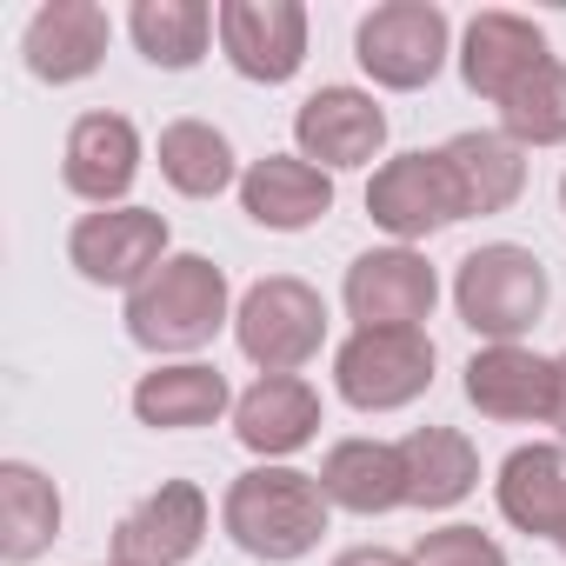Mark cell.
Here are the masks:
<instances>
[{"label": "cell", "mask_w": 566, "mask_h": 566, "mask_svg": "<svg viewBox=\"0 0 566 566\" xmlns=\"http://www.w3.org/2000/svg\"><path fill=\"white\" fill-rule=\"evenodd\" d=\"M334 520V500L321 486V473H301V467H247L240 480H227L220 493V533L247 553V559H266V566H294L321 546Z\"/></svg>", "instance_id": "6da1fadb"}, {"label": "cell", "mask_w": 566, "mask_h": 566, "mask_svg": "<svg viewBox=\"0 0 566 566\" xmlns=\"http://www.w3.org/2000/svg\"><path fill=\"white\" fill-rule=\"evenodd\" d=\"M127 340L154 360H193L233 321V287L207 253H167L120 307Z\"/></svg>", "instance_id": "7a4b0ae2"}, {"label": "cell", "mask_w": 566, "mask_h": 566, "mask_svg": "<svg viewBox=\"0 0 566 566\" xmlns=\"http://www.w3.org/2000/svg\"><path fill=\"white\" fill-rule=\"evenodd\" d=\"M546 301H553V280H546L539 253L520 247V240H486V247H473V253L453 266V314H460L486 347L526 340V334L539 327Z\"/></svg>", "instance_id": "3957f363"}, {"label": "cell", "mask_w": 566, "mask_h": 566, "mask_svg": "<svg viewBox=\"0 0 566 566\" xmlns=\"http://www.w3.org/2000/svg\"><path fill=\"white\" fill-rule=\"evenodd\" d=\"M433 360L427 327H354L334 347V394L354 413H400L433 387Z\"/></svg>", "instance_id": "277c9868"}, {"label": "cell", "mask_w": 566, "mask_h": 566, "mask_svg": "<svg viewBox=\"0 0 566 566\" xmlns=\"http://www.w3.org/2000/svg\"><path fill=\"white\" fill-rule=\"evenodd\" d=\"M233 340L260 374H301L327 347V301L301 273H266L233 307Z\"/></svg>", "instance_id": "5b68a950"}, {"label": "cell", "mask_w": 566, "mask_h": 566, "mask_svg": "<svg viewBox=\"0 0 566 566\" xmlns=\"http://www.w3.org/2000/svg\"><path fill=\"white\" fill-rule=\"evenodd\" d=\"M447 54H453V21H447V8H433V0H380V8L360 14V28H354V61L387 94L433 87Z\"/></svg>", "instance_id": "8992f818"}, {"label": "cell", "mask_w": 566, "mask_h": 566, "mask_svg": "<svg viewBox=\"0 0 566 566\" xmlns=\"http://www.w3.org/2000/svg\"><path fill=\"white\" fill-rule=\"evenodd\" d=\"M367 220H374L394 247L433 240L440 227L467 220V213H460V187H453V174H447V154H440V147H413V154L380 160L374 180H367Z\"/></svg>", "instance_id": "52a82bcc"}, {"label": "cell", "mask_w": 566, "mask_h": 566, "mask_svg": "<svg viewBox=\"0 0 566 566\" xmlns=\"http://www.w3.org/2000/svg\"><path fill=\"white\" fill-rule=\"evenodd\" d=\"M167 260V213L127 200V207H94L67 233V266L87 287H120L134 294L140 280Z\"/></svg>", "instance_id": "ba28073f"}, {"label": "cell", "mask_w": 566, "mask_h": 566, "mask_svg": "<svg viewBox=\"0 0 566 566\" xmlns=\"http://www.w3.org/2000/svg\"><path fill=\"white\" fill-rule=\"evenodd\" d=\"M340 301L354 327H427L440 301V273L420 247H367L340 280Z\"/></svg>", "instance_id": "9c48e42d"}, {"label": "cell", "mask_w": 566, "mask_h": 566, "mask_svg": "<svg viewBox=\"0 0 566 566\" xmlns=\"http://www.w3.org/2000/svg\"><path fill=\"white\" fill-rule=\"evenodd\" d=\"M220 54L253 87H287L307 67L301 0H220Z\"/></svg>", "instance_id": "30bf717a"}, {"label": "cell", "mask_w": 566, "mask_h": 566, "mask_svg": "<svg viewBox=\"0 0 566 566\" xmlns=\"http://www.w3.org/2000/svg\"><path fill=\"white\" fill-rule=\"evenodd\" d=\"M387 147V107L367 87H314L294 107V154L314 160L321 174H347V167H374Z\"/></svg>", "instance_id": "8fae6325"}, {"label": "cell", "mask_w": 566, "mask_h": 566, "mask_svg": "<svg viewBox=\"0 0 566 566\" xmlns=\"http://www.w3.org/2000/svg\"><path fill=\"white\" fill-rule=\"evenodd\" d=\"M213 506L193 480H160L114 526V566H187L207 546Z\"/></svg>", "instance_id": "7c38bea8"}, {"label": "cell", "mask_w": 566, "mask_h": 566, "mask_svg": "<svg viewBox=\"0 0 566 566\" xmlns=\"http://www.w3.org/2000/svg\"><path fill=\"white\" fill-rule=\"evenodd\" d=\"M140 127L114 107H94L67 127V147H61V180L67 193H81L87 207H127L134 180H140Z\"/></svg>", "instance_id": "4fadbf2b"}, {"label": "cell", "mask_w": 566, "mask_h": 566, "mask_svg": "<svg viewBox=\"0 0 566 566\" xmlns=\"http://www.w3.org/2000/svg\"><path fill=\"white\" fill-rule=\"evenodd\" d=\"M233 440L260 467H280V460H294L301 447H314L321 440V394H314V380H301V374H260L233 400Z\"/></svg>", "instance_id": "5bb4252c"}, {"label": "cell", "mask_w": 566, "mask_h": 566, "mask_svg": "<svg viewBox=\"0 0 566 566\" xmlns=\"http://www.w3.org/2000/svg\"><path fill=\"white\" fill-rule=\"evenodd\" d=\"M460 81H467V94H480V101H506L539 61H553L546 54V34L526 21V14H506V8H480L467 28H460Z\"/></svg>", "instance_id": "9a60e30c"}, {"label": "cell", "mask_w": 566, "mask_h": 566, "mask_svg": "<svg viewBox=\"0 0 566 566\" xmlns=\"http://www.w3.org/2000/svg\"><path fill=\"white\" fill-rule=\"evenodd\" d=\"M107 41H114L107 8H94V0H48V8L28 21V34H21V54H28L34 81L74 87V81H87L107 61Z\"/></svg>", "instance_id": "2e32d148"}, {"label": "cell", "mask_w": 566, "mask_h": 566, "mask_svg": "<svg viewBox=\"0 0 566 566\" xmlns=\"http://www.w3.org/2000/svg\"><path fill=\"white\" fill-rule=\"evenodd\" d=\"M240 207L266 233H307L314 220L334 213V174H321L301 154H260L240 174Z\"/></svg>", "instance_id": "e0dca14e"}, {"label": "cell", "mask_w": 566, "mask_h": 566, "mask_svg": "<svg viewBox=\"0 0 566 566\" xmlns=\"http://www.w3.org/2000/svg\"><path fill=\"white\" fill-rule=\"evenodd\" d=\"M467 400L506 427H553V360L533 347H480L467 360Z\"/></svg>", "instance_id": "ac0fdd59"}, {"label": "cell", "mask_w": 566, "mask_h": 566, "mask_svg": "<svg viewBox=\"0 0 566 566\" xmlns=\"http://www.w3.org/2000/svg\"><path fill=\"white\" fill-rule=\"evenodd\" d=\"M500 520L533 533V539H566V440H526L500 460L493 480Z\"/></svg>", "instance_id": "d6986e66"}, {"label": "cell", "mask_w": 566, "mask_h": 566, "mask_svg": "<svg viewBox=\"0 0 566 566\" xmlns=\"http://www.w3.org/2000/svg\"><path fill=\"white\" fill-rule=\"evenodd\" d=\"M227 407H233V387H227V374L207 367V360H160L154 374L134 380V420L154 427V433L213 427Z\"/></svg>", "instance_id": "ffe728a7"}, {"label": "cell", "mask_w": 566, "mask_h": 566, "mask_svg": "<svg viewBox=\"0 0 566 566\" xmlns=\"http://www.w3.org/2000/svg\"><path fill=\"white\" fill-rule=\"evenodd\" d=\"M321 486L340 513L380 520L394 506H407V460L400 440H334L321 460Z\"/></svg>", "instance_id": "44dd1931"}, {"label": "cell", "mask_w": 566, "mask_h": 566, "mask_svg": "<svg viewBox=\"0 0 566 566\" xmlns=\"http://www.w3.org/2000/svg\"><path fill=\"white\" fill-rule=\"evenodd\" d=\"M447 174L460 187V213H506L526 193V147H513L500 127H467L447 147Z\"/></svg>", "instance_id": "7402d4cb"}, {"label": "cell", "mask_w": 566, "mask_h": 566, "mask_svg": "<svg viewBox=\"0 0 566 566\" xmlns=\"http://www.w3.org/2000/svg\"><path fill=\"white\" fill-rule=\"evenodd\" d=\"M61 486L34 467V460H0V559L28 566L61 539Z\"/></svg>", "instance_id": "603a6c76"}, {"label": "cell", "mask_w": 566, "mask_h": 566, "mask_svg": "<svg viewBox=\"0 0 566 566\" xmlns=\"http://www.w3.org/2000/svg\"><path fill=\"white\" fill-rule=\"evenodd\" d=\"M407 460V506L420 513H447L480 486V447L460 427H413L400 440Z\"/></svg>", "instance_id": "cb8c5ba5"}, {"label": "cell", "mask_w": 566, "mask_h": 566, "mask_svg": "<svg viewBox=\"0 0 566 566\" xmlns=\"http://www.w3.org/2000/svg\"><path fill=\"white\" fill-rule=\"evenodd\" d=\"M154 160H160V180L174 193H187V200H220L247 174L233 160V140L213 120H167L160 140H154Z\"/></svg>", "instance_id": "d4e9b609"}, {"label": "cell", "mask_w": 566, "mask_h": 566, "mask_svg": "<svg viewBox=\"0 0 566 566\" xmlns=\"http://www.w3.org/2000/svg\"><path fill=\"white\" fill-rule=\"evenodd\" d=\"M127 34H134L147 67L187 74V67L207 61V41L220 34V8H207V0H134Z\"/></svg>", "instance_id": "484cf974"}, {"label": "cell", "mask_w": 566, "mask_h": 566, "mask_svg": "<svg viewBox=\"0 0 566 566\" xmlns=\"http://www.w3.org/2000/svg\"><path fill=\"white\" fill-rule=\"evenodd\" d=\"M500 134L513 147H566V61H539L506 101H500Z\"/></svg>", "instance_id": "4316f807"}, {"label": "cell", "mask_w": 566, "mask_h": 566, "mask_svg": "<svg viewBox=\"0 0 566 566\" xmlns=\"http://www.w3.org/2000/svg\"><path fill=\"white\" fill-rule=\"evenodd\" d=\"M413 566H506V546L493 539V533H480V526H433V533H420V546H413Z\"/></svg>", "instance_id": "83f0119b"}, {"label": "cell", "mask_w": 566, "mask_h": 566, "mask_svg": "<svg viewBox=\"0 0 566 566\" xmlns=\"http://www.w3.org/2000/svg\"><path fill=\"white\" fill-rule=\"evenodd\" d=\"M334 566H413V553H394V546H347Z\"/></svg>", "instance_id": "f1b7e54d"}, {"label": "cell", "mask_w": 566, "mask_h": 566, "mask_svg": "<svg viewBox=\"0 0 566 566\" xmlns=\"http://www.w3.org/2000/svg\"><path fill=\"white\" fill-rule=\"evenodd\" d=\"M553 433L566 440V354H553Z\"/></svg>", "instance_id": "f546056e"}, {"label": "cell", "mask_w": 566, "mask_h": 566, "mask_svg": "<svg viewBox=\"0 0 566 566\" xmlns=\"http://www.w3.org/2000/svg\"><path fill=\"white\" fill-rule=\"evenodd\" d=\"M559 207H566V174H559Z\"/></svg>", "instance_id": "4dcf8cb0"}, {"label": "cell", "mask_w": 566, "mask_h": 566, "mask_svg": "<svg viewBox=\"0 0 566 566\" xmlns=\"http://www.w3.org/2000/svg\"><path fill=\"white\" fill-rule=\"evenodd\" d=\"M559 553H566V539H559Z\"/></svg>", "instance_id": "1f68e13d"}, {"label": "cell", "mask_w": 566, "mask_h": 566, "mask_svg": "<svg viewBox=\"0 0 566 566\" xmlns=\"http://www.w3.org/2000/svg\"><path fill=\"white\" fill-rule=\"evenodd\" d=\"M107 566H114V559H107Z\"/></svg>", "instance_id": "d6a6232c"}]
</instances>
